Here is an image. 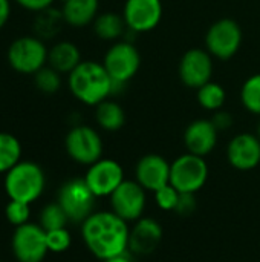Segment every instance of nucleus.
I'll return each mask as SVG.
<instances>
[{"mask_svg":"<svg viewBox=\"0 0 260 262\" xmlns=\"http://www.w3.org/2000/svg\"><path fill=\"white\" fill-rule=\"evenodd\" d=\"M61 2H63V3H64V2H66V0H61Z\"/></svg>","mask_w":260,"mask_h":262,"instance_id":"37","label":"nucleus"},{"mask_svg":"<svg viewBox=\"0 0 260 262\" xmlns=\"http://www.w3.org/2000/svg\"><path fill=\"white\" fill-rule=\"evenodd\" d=\"M227 160L231 167L247 172L260 164V140L256 134H239L227 147Z\"/></svg>","mask_w":260,"mask_h":262,"instance_id":"15","label":"nucleus"},{"mask_svg":"<svg viewBox=\"0 0 260 262\" xmlns=\"http://www.w3.org/2000/svg\"><path fill=\"white\" fill-rule=\"evenodd\" d=\"M17 5H20L21 8L32 11V12H41L51 8V5L55 0H14Z\"/></svg>","mask_w":260,"mask_h":262,"instance_id":"33","label":"nucleus"},{"mask_svg":"<svg viewBox=\"0 0 260 262\" xmlns=\"http://www.w3.org/2000/svg\"><path fill=\"white\" fill-rule=\"evenodd\" d=\"M196 207H198L196 193H181L175 212H176L179 216H190V215L195 213Z\"/></svg>","mask_w":260,"mask_h":262,"instance_id":"31","label":"nucleus"},{"mask_svg":"<svg viewBox=\"0 0 260 262\" xmlns=\"http://www.w3.org/2000/svg\"><path fill=\"white\" fill-rule=\"evenodd\" d=\"M81 61V52L72 41H58L48 52V64L60 74L69 75Z\"/></svg>","mask_w":260,"mask_h":262,"instance_id":"20","label":"nucleus"},{"mask_svg":"<svg viewBox=\"0 0 260 262\" xmlns=\"http://www.w3.org/2000/svg\"><path fill=\"white\" fill-rule=\"evenodd\" d=\"M100 0H66L63 3V18L64 23L74 28H84L98 15Z\"/></svg>","mask_w":260,"mask_h":262,"instance_id":"19","label":"nucleus"},{"mask_svg":"<svg viewBox=\"0 0 260 262\" xmlns=\"http://www.w3.org/2000/svg\"><path fill=\"white\" fill-rule=\"evenodd\" d=\"M95 120L101 129L116 132L126 124V112L120 103L107 98L95 106Z\"/></svg>","mask_w":260,"mask_h":262,"instance_id":"21","label":"nucleus"},{"mask_svg":"<svg viewBox=\"0 0 260 262\" xmlns=\"http://www.w3.org/2000/svg\"><path fill=\"white\" fill-rule=\"evenodd\" d=\"M64 147L67 155L78 164L90 166L101 160L103 155V140L100 134L84 124L74 126L66 138H64Z\"/></svg>","mask_w":260,"mask_h":262,"instance_id":"10","label":"nucleus"},{"mask_svg":"<svg viewBox=\"0 0 260 262\" xmlns=\"http://www.w3.org/2000/svg\"><path fill=\"white\" fill-rule=\"evenodd\" d=\"M103 66L112 78L113 94H116L118 88H123L138 74L141 66V55L133 43L116 41L106 52Z\"/></svg>","mask_w":260,"mask_h":262,"instance_id":"5","label":"nucleus"},{"mask_svg":"<svg viewBox=\"0 0 260 262\" xmlns=\"http://www.w3.org/2000/svg\"><path fill=\"white\" fill-rule=\"evenodd\" d=\"M218 134L219 132L211 120L199 118L192 121L184 132V144L187 147V152L205 158L215 150L218 144Z\"/></svg>","mask_w":260,"mask_h":262,"instance_id":"18","label":"nucleus"},{"mask_svg":"<svg viewBox=\"0 0 260 262\" xmlns=\"http://www.w3.org/2000/svg\"><path fill=\"white\" fill-rule=\"evenodd\" d=\"M115 215L124 221H138L146 209V189L135 180H124L109 196Z\"/></svg>","mask_w":260,"mask_h":262,"instance_id":"11","label":"nucleus"},{"mask_svg":"<svg viewBox=\"0 0 260 262\" xmlns=\"http://www.w3.org/2000/svg\"><path fill=\"white\" fill-rule=\"evenodd\" d=\"M29 206L31 204L9 200V203L5 207V216H6V220L12 226H15V227L29 223V215H31V207Z\"/></svg>","mask_w":260,"mask_h":262,"instance_id":"28","label":"nucleus"},{"mask_svg":"<svg viewBox=\"0 0 260 262\" xmlns=\"http://www.w3.org/2000/svg\"><path fill=\"white\" fill-rule=\"evenodd\" d=\"M155 193V201H156V206L161 209V210H166V212H175L176 206H178V200H179V195L181 192L176 190L172 184H167L161 189H158Z\"/></svg>","mask_w":260,"mask_h":262,"instance_id":"30","label":"nucleus"},{"mask_svg":"<svg viewBox=\"0 0 260 262\" xmlns=\"http://www.w3.org/2000/svg\"><path fill=\"white\" fill-rule=\"evenodd\" d=\"M21 161V144L17 137L0 132V173H6Z\"/></svg>","mask_w":260,"mask_h":262,"instance_id":"23","label":"nucleus"},{"mask_svg":"<svg viewBox=\"0 0 260 262\" xmlns=\"http://www.w3.org/2000/svg\"><path fill=\"white\" fill-rule=\"evenodd\" d=\"M242 29L233 18L216 20L205 34V49L211 57L219 60H230L238 54L242 45Z\"/></svg>","mask_w":260,"mask_h":262,"instance_id":"8","label":"nucleus"},{"mask_svg":"<svg viewBox=\"0 0 260 262\" xmlns=\"http://www.w3.org/2000/svg\"><path fill=\"white\" fill-rule=\"evenodd\" d=\"M256 135L259 137V140H260V121L257 123V127H256Z\"/></svg>","mask_w":260,"mask_h":262,"instance_id":"36","label":"nucleus"},{"mask_svg":"<svg viewBox=\"0 0 260 262\" xmlns=\"http://www.w3.org/2000/svg\"><path fill=\"white\" fill-rule=\"evenodd\" d=\"M170 163L158 155V154H147L139 158L135 167V178L136 181L150 192H156L158 189L170 184Z\"/></svg>","mask_w":260,"mask_h":262,"instance_id":"16","label":"nucleus"},{"mask_svg":"<svg viewBox=\"0 0 260 262\" xmlns=\"http://www.w3.org/2000/svg\"><path fill=\"white\" fill-rule=\"evenodd\" d=\"M127 25L123 15L116 14V12H103L98 14L97 18L93 20V31L97 34L98 38L106 40V41H115L120 37H123V34L126 32Z\"/></svg>","mask_w":260,"mask_h":262,"instance_id":"22","label":"nucleus"},{"mask_svg":"<svg viewBox=\"0 0 260 262\" xmlns=\"http://www.w3.org/2000/svg\"><path fill=\"white\" fill-rule=\"evenodd\" d=\"M162 241V227L153 218H139L129 233V252L138 256L152 255Z\"/></svg>","mask_w":260,"mask_h":262,"instance_id":"17","label":"nucleus"},{"mask_svg":"<svg viewBox=\"0 0 260 262\" xmlns=\"http://www.w3.org/2000/svg\"><path fill=\"white\" fill-rule=\"evenodd\" d=\"M46 244L49 252L52 253H63L66 252L70 244H72V236L66 227L63 229H55L46 232Z\"/></svg>","mask_w":260,"mask_h":262,"instance_id":"29","label":"nucleus"},{"mask_svg":"<svg viewBox=\"0 0 260 262\" xmlns=\"http://www.w3.org/2000/svg\"><path fill=\"white\" fill-rule=\"evenodd\" d=\"M97 196L89 189L84 178H72L66 181L57 196V203L63 207L70 223H84L95 209Z\"/></svg>","mask_w":260,"mask_h":262,"instance_id":"6","label":"nucleus"},{"mask_svg":"<svg viewBox=\"0 0 260 262\" xmlns=\"http://www.w3.org/2000/svg\"><path fill=\"white\" fill-rule=\"evenodd\" d=\"M196 98H198V103L201 104V107L216 112L224 107L227 94H225V89L219 83L208 81L204 86H201L199 89H196Z\"/></svg>","mask_w":260,"mask_h":262,"instance_id":"24","label":"nucleus"},{"mask_svg":"<svg viewBox=\"0 0 260 262\" xmlns=\"http://www.w3.org/2000/svg\"><path fill=\"white\" fill-rule=\"evenodd\" d=\"M208 178V166L204 157L190 152L178 157L170 166V184L181 193H196Z\"/></svg>","mask_w":260,"mask_h":262,"instance_id":"7","label":"nucleus"},{"mask_svg":"<svg viewBox=\"0 0 260 262\" xmlns=\"http://www.w3.org/2000/svg\"><path fill=\"white\" fill-rule=\"evenodd\" d=\"M103 262H133V259H132V256L129 255V252H126V253H121V255H118V256H113V258L106 259V261Z\"/></svg>","mask_w":260,"mask_h":262,"instance_id":"35","label":"nucleus"},{"mask_svg":"<svg viewBox=\"0 0 260 262\" xmlns=\"http://www.w3.org/2000/svg\"><path fill=\"white\" fill-rule=\"evenodd\" d=\"M129 31L149 32L155 29L162 18L161 0H126L123 14Z\"/></svg>","mask_w":260,"mask_h":262,"instance_id":"14","label":"nucleus"},{"mask_svg":"<svg viewBox=\"0 0 260 262\" xmlns=\"http://www.w3.org/2000/svg\"><path fill=\"white\" fill-rule=\"evenodd\" d=\"M67 86L72 95L87 106H97L113 95V81L103 63L81 61L69 75Z\"/></svg>","mask_w":260,"mask_h":262,"instance_id":"2","label":"nucleus"},{"mask_svg":"<svg viewBox=\"0 0 260 262\" xmlns=\"http://www.w3.org/2000/svg\"><path fill=\"white\" fill-rule=\"evenodd\" d=\"M84 181L97 198L110 196L124 181V170L118 161L101 158L89 166Z\"/></svg>","mask_w":260,"mask_h":262,"instance_id":"13","label":"nucleus"},{"mask_svg":"<svg viewBox=\"0 0 260 262\" xmlns=\"http://www.w3.org/2000/svg\"><path fill=\"white\" fill-rule=\"evenodd\" d=\"M210 120H211V123L215 124V127L218 129V132H225V130H228V129L233 126V123H234L233 115H231L230 112L224 111V109L216 111Z\"/></svg>","mask_w":260,"mask_h":262,"instance_id":"32","label":"nucleus"},{"mask_svg":"<svg viewBox=\"0 0 260 262\" xmlns=\"http://www.w3.org/2000/svg\"><path fill=\"white\" fill-rule=\"evenodd\" d=\"M48 52L44 41L38 37L23 35L15 38L6 52L9 66L23 75H34L48 63Z\"/></svg>","mask_w":260,"mask_h":262,"instance_id":"4","label":"nucleus"},{"mask_svg":"<svg viewBox=\"0 0 260 262\" xmlns=\"http://www.w3.org/2000/svg\"><path fill=\"white\" fill-rule=\"evenodd\" d=\"M11 249L17 262H43L49 253L46 232L40 224L26 223L18 226L12 233Z\"/></svg>","mask_w":260,"mask_h":262,"instance_id":"9","label":"nucleus"},{"mask_svg":"<svg viewBox=\"0 0 260 262\" xmlns=\"http://www.w3.org/2000/svg\"><path fill=\"white\" fill-rule=\"evenodd\" d=\"M241 101L248 112L260 115V74L245 80L241 89Z\"/></svg>","mask_w":260,"mask_h":262,"instance_id":"25","label":"nucleus"},{"mask_svg":"<svg viewBox=\"0 0 260 262\" xmlns=\"http://www.w3.org/2000/svg\"><path fill=\"white\" fill-rule=\"evenodd\" d=\"M46 186L43 169L34 161H20L5 173L3 187L9 200L31 204L37 201Z\"/></svg>","mask_w":260,"mask_h":262,"instance_id":"3","label":"nucleus"},{"mask_svg":"<svg viewBox=\"0 0 260 262\" xmlns=\"http://www.w3.org/2000/svg\"><path fill=\"white\" fill-rule=\"evenodd\" d=\"M69 223L67 215L64 213L63 207L55 201L48 206H44L40 212V226L43 227L44 232L55 230V229H63Z\"/></svg>","mask_w":260,"mask_h":262,"instance_id":"26","label":"nucleus"},{"mask_svg":"<svg viewBox=\"0 0 260 262\" xmlns=\"http://www.w3.org/2000/svg\"><path fill=\"white\" fill-rule=\"evenodd\" d=\"M35 88L43 94H55L61 88V74L49 64L34 74Z\"/></svg>","mask_w":260,"mask_h":262,"instance_id":"27","label":"nucleus"},{"mask_svg":"<svg viewBox=\"0 0 260 262\" xmlns=\"http://www.w3.org/2000/svg\"><path fill=\"white\" fill-rule=\"evenodd\" d=\"M11 17V0H0V29L5 28Z\"/></svg>","mask_w":260,"mask_h":262,"instance_id":"34","label":"nucleus"},{"mask_svg":"<svg viewBox=\"0 0 260 262\" xmlns=\"http://www.w3.org/2000/svg\"><path fill=\"white\" fill-rule=\"evenodd\" d=\"M178 74L187 88L199 89L205 83L211 81L213 57L207 49L192 48L181 57Z\"/></svg>","mask_w":260,"mask_h":262,"instance_id":"12","label":"nucleus"},{"mask_svg":"<svg viewBox=\"0 0 260 262\" xmlns=\"http://www.w3.org/2000/svg\"><path fill=\"white\" fill-rule=\"evenodd\" d=\"M127 221L110 212H93L81 223V236L89 252L101 261L129 252Z\"/></svg>","mask_w":260,"mask_h":262,"instance_id":"1","label":"nucleus"}]
</instances>
